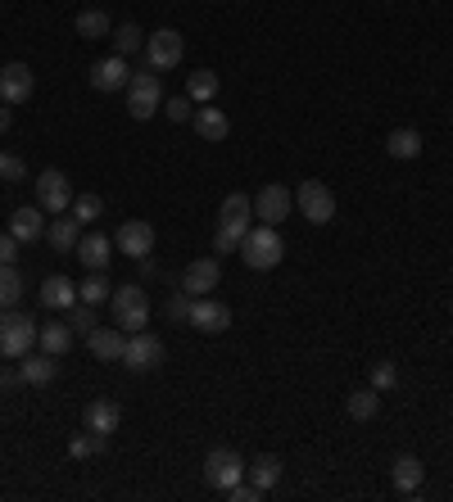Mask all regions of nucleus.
<instances>
[{
	"mask_svg": "<svg viewBox=\"0 0 453 502\" xmlns=\"http://www.w3.org/2000/svg\"><path fill=\"white\" fill-rule=\"evenodd\" d=\"M241 258H245V267H254V272H273V267L286 258V245H281V236H277V226H250L245 231V240H241Z\"/></svg>",
	"mask_w": 453,
	"mask_h": 502,
	"instance_id": "obj_1",
	"label": "nucleus"
},
{
	"mask_svg": "<svg viewBox=\"0 0 453 502\" xmlns=\"http://www.w3.org/2000/svg\"><path fill=\"white\" fill-rule=\"evenodd\" d=\"M109 303H113V317H119V331L136 335L150 326V294L141 285H119L109 294Z\"/></svg>",
	"mask_w": 453,
	"mask_h": 502,
	"instance_id": "obj_2",
	"label": "nucleus"
},
{
	"mask_svg": "<svg viewBox=\"0 0 453 502\" xmlns=\"http://www.w3.org/2000/svg\"><path fill=\"white\" fill-rule=\"evenodd\" d=\"M155 109H164V87H159V72H132L127 82V113L136 123H150L155 118Z\"/></svg>",
	"mask_w": 453,
	"mask_h": 502,
	"instance_id": "obj_3",
	"label": "nucleus"
},
{
	"mask_svg": "<svg viewBox=\"0 0 453 502\" xmlns=\"http://www.w3.org/2000/svg\"><path fill=\"white\" fill-rule=\"evenodd\" d=\"M36 331H42V326H36L27 313H10V308H5V313H0V358L19 362L36 344Z\"/></svg>",
	"mask_w": 453,
	"mask_h": 502,
	"instance_id": "obj_4",
	"label": "nucleus"
},
{
	"mask_svg": "<svg viewBox=\"0 0 453 502\" xmlns=\"http://www.w3.org/2000/svg\"><path fill=\"white\" fill-rule=\"evenodd\" d=\"M295 204H299V217H309L313 226H326L335 217V195L326 190V181H299Z\"/></svg>",
	"mask_w": 453,
	"mask_h": 502,
	"instance_id": "obj_5",
	"label": "nucleus"
},
{
	"mask_svg": "<svg viewBox=\"0 0 453 502\" xmlns=\"http://www.w3.org/2000/svg\"><path fill=\"white\" fill-rule=\"evenodd\" d=\"M204 480L213 484V489H232V484H241L245 480V457L236 453V448H213L209 457H204Z\"/></svg>",
	"mask_w": 453,
	"mask_h": 502,
	"instance_id": "obj_6",
	"label": "nucleus"
},
{
	"mask_svg": "<svg viewBox=\"0 0 453 502\" xmlns=\"http://www.w3.org/2000/svg\"><path fill=\"white\" fill-rule=\"evenodd\" d=\"M159 362H164V344H159V335H150V331L127 335V349H123V367H127V371H155Z\"/></svg>",
	"mask_w": 453,
	"mask_h": 502,
	"instance_id": "obj_7",
	"label": "nucleus"
},
{
	"mask_svg": "<svg viewBox=\"0 0 453 502\" xmlns=\"http://www.w3.org/2000/svg\"><path fill=\"white\" fill-rule=\"evenodd\" d=\"M145 59H150V68H155V72L177 68V64H181V32H177V27H159V32L145 42Z\"/></svg>",
	"mask_w": 453,
	"mask_h": 502,
	"instance_id": "obj_8",
	"label": "nucleus"
},
{
	"mask_svg": "<svg viewBox=\"0 0 453 502\" xmlns=\"http://www.w3.org/2000/svg\"><path fill=\"white\" fill-rule=\"evenodd\" d=\"M191 326L204 331V335H222L232 326V308L218 303L213 294H200V299H191Z\"/></svg>",
	"mask_w": 453,
	"mask_h": 502,
	"instance_id": "obj_9",
	"label": "nucleus"
},
{
	"mask_svg": "<svg viewBox=\"0 0 453 502\" xmlns=\"http://www.w3.org/2000/svg\"><path fill=\"white\" fill-rule=\"evenodd\" d=\"M36 204H42L46 213H64L73 204V186H68V177L59 168L42 172V181H36Z\"/></svg>",
	"mask_w": 453,
	"mask_h": 502,
	"instance_id": "obj_10",
	"label": "nucleus"
},
{
	"mask_svg": "<svg viewBox=\"0 0 453 502\" xmlns=\"http://www.w3.org/2000/svg\"><path fill=\"white\" fill-rule=\"evenodd\" d=\"M290 209H295V195H290L286 186H263L258 195H254V217H263L268 226L286 222V217H290Z\"/></svg>",
	"mask_w": 453,
	"mask_h": 502,
	"instance_id": "obj_11",
	"label": "nucleus"
},
{
	"mask_svg": "<svg viewBox=\"0 0 453 502\" xmlns=\"http://www.w3.org/2000/svg\"><path fill=\"white\" fill-rule=\"evenodd\" d=\"M119 254H127V258H145V254H155V226H150L145 217H132V222H123L119 226Z\"/></svg>",
	"mask_w": 453,
	"mask_h": 502,
	"instance_id": "obj_12",
	"label": "nucleus"
},
{
	"mask_svg": "<svg viewBox=\"0 0 453 502\" xmlns=\"http://www.w3.org/2000/svg\"><path fill=\"white\" fill-rule=\"evenodd\" d=\"M32 87H36V77H32V68L27 64H5L0 68V100L5 104H27L32 100Z\"/></svg>",
	"mask_w": 453,
	"mask_h": 502,
	"instance_id": "obj_13",
	"label": "nucleus"
},
{
	"mask_svg": "<svg viewBox=\"0 0 453 502\" xmlns=\"http://www.w3.org/2000/svg\"><path fill=\"white\" fill-rule=\"evenodd\" d=\"M218 281H222V267H218V258H196V262L181 272V290L191 294V299H200V294L218 290Z\"/></svg>",
	"mask_w": 453,
	"mask_h": 502,
	"instance_id": "obj_14",
	"label": "nucleus"
},
{
	"mask_svg": "<svg viewBox=\"0 0 453 502\" xmlns=\"http://www.w3.org/2000/svg\"><path fill=\"white\" fill-rule=\"evenodd\" d=\"M87 349H91V358H100V362H123L127 331H119V326H96V331L87 335Z\"/></svg>",
	"mask_w": 453,
	"mask_h": 502,
	"instance_id": "obj_15",
	"label": "nucleus"
},
{
	"mask_svg": "<svg viewBox=\"0 0 453 502\" xmlns=\"http://www.w3.org/2000/svg\"><path fill=\"white\" fill-rule=\"evenodd\" d=\"M250 217H254V200H250V195H241V190H232V195L222 200V222H218V226L245 240V231L254 226Z\"/></svg>",
	"mask_w": 453,
	"mask_h": 502,
	"instance_id": "obj_16",
	"label": "nucleus"
},
{
	"mask_svg": "<svg viewBox=\"0 0 453 502\" xmlns=\"http://www.w3.org/2000/svg\"><path fill=\"white\" fill-rule=\"evenodd\" d=\"M127 82H132V72H127L123 55H109V59H100L91 68V87L96 91H127Z\"/></svg>",
	"mask_w": 453,
	"mask_h": 502,
	"instance_id": "obj_17",
	"label": "nucleus"
},
{
	"mask_svg": "<svg viewBox=\"0 0 453 502\" xmlns=\"http://www.w3.org/2000/svg\"><path fill=\"white\" fill-rule=\"evenodd\" d=\"M10 231H14L19 245H36V240L46 236V217H42V209H14V213H10Z\"/></svg>",
	"mask_w": 453,
	"mask_h": 502,
	"instance_id": "obj_18",
	"label": "nucleus"
},
{
	"mask_svg": "<svg viewBox=\"0 0 453 502\" xmlns=\"http://www.w3.org/2000/svg\"><path fill=\"white\" fill-rule=\"evenodd\" d=\"M73 254L82 258V267H87V272H104V267H109V258H113V240H109V236H82Z\"/></svg>",
	"mask_w": 453,
	"mask_h": 502,
	"instance_id": "obj_19",
	"label": "nucleus"
},
{
	"mask_svg": "<svg viewBox=\"0 0 453 502\" xmlns=\"http://www.w3.org/2000/svg\"><path fill=\"white\" fill-rule=\"evenodd\" d=\"M119 421H123V407L113 399H96L87 407V430H96V435H113V430H119Z\"/></svg>",
	"mask_w": 453,
	"mask_h": 502,
	"instance_id": "obj_20",
	"label": "nucleus"
},
{
	"mask_svg": "<svg viewBox=\"0 0 453 502\" xmlns=\"http://www.w3.org/2000/svg\"><path fill=\"white\" fill-rule=\"evenodd\" d=\"M390 475H395V489H399V493H418L422 480H426V467H422L418 457H408V453H403V457H395Z\"/></svg>",
	"mask_w": 453,
	"mask_h": 502,
	"instance_id": "obj_21",
	"label": "nucleus"
},
{
	"mask_svg": "<svg viewBox=\"0 0 453 502\" xmlns=\"http://www.w3.org/2000/svg\"><path fill=\"white\" fill-rule=\"evenodd\" d=\"M281 457H273V453H263V457H254V467H245V475H250V484H258L263 493L268 489H277L281 484Z\"/></svg>",
	"mask_w": 453,
	"mask_h": 502,
	"instance_id": "obj_22",
	"label": "nucleus"
},
{
	"mask_svg": "<svg viewBox=\"0 0 453 502\" xmlns=\"http://www.w3.org/2000/svg\"><path fill=\"white\" fill-rule=\"evenodd\" d=\"M36 339H42V354L64 358V354L73 349V326H68V322H46L42 331H36Z\"/></svg>",
	"mask_w": 453,
	"mask_h": 502,
	"instance_id": "obj_23",
	"label": "nucleus"
},
{
	"mask_svg": "<svg viewBox=\"0 0 453 502\" xmlns=\"http://www.w3.org/2000/svg\"><path fill=\"white\" fill-rule=\"evenodd\" d=\"M46 240H50V249L55 254H73V249H78V217H55L50 226H46Z\"/></svg>",
	"mask_w": 453,
	"mask_h": 502,
	"instance_id": "obj_24",
	"label": "nucleus"
},
{
	"mask_svg": "<svg viewBox=\"0 0 453 502\" xmlns=\"http://www.w3.org/2000/svg\"><path fill=\"white\" fill-rule=\"evenodd\" d=\"M196 132L200 141H226V132H232V123H226V113L222 109H196Z\"/></svg>",
	"mask_w": 453,
	"mask_h": 502,
	"instance_id": "obj_25",
	"label": "nucleus"
},
{
	"mask_svg": "<svg viewBox=\"0 0 453 502\" xmlns=\"http://www.w3.org/2000/svg\"><path fill=\"white\" fill-rule=\"evenodd\" d=\"M42 303L46 308H73L78 303V285H73L68 277H46L42 281Z\"/></svg>",
	"mask_w": 453,
	"mask_h": 502,
	"instance_id": "obj_26",
	"label": "nucleus"
},
{
	"mask_svg": "<svg viewBox=\"0 0 453 502\" xmlns=\"http://www.w3.org/2000/svg\"><path fill=\"white\" fill-rule=\"evenodd\" d=\"M386 149H390V159H418V154H422V136L412 127H395L386 136Z\"/></svg>",
	"mask_w": 453,
	"mask_h": 502,
	"instance_id": "obj_27",
	"label": "nucleus"
},
{
	"mask_svg": "<svg viewBox=\"0 0 453 502\" xmlns=\"http://www.w3.org/2000/svg\"><path fill=\"white\" fill-rule=\"evenodd\" d=\"M19 371H23V384H50L55 380V362H50V354H23L19 358Z\"/></svg>",
	"mask_w": 453,
	"mask_h": 502,
	"instance_id": "obj_28",
	"label": "nucleus"
},
{
	"mask_svg": "<svg viewBox=\"0 0 453 502\" xmlns=\"http://www.w3.org/2000/svg\"><path fill=\"white\" fill-rule=\"evenodd\" d=\"M73 27H78L82 42H100V36H113V23H109V14H104V10H82Z\"/></svg>",
	"mask_w": 453,
	"mask_h": 502,
	"instance_id": "obj_29",
	"label": "nucleus"
},
{
	"mask_svg": "<svg viewBox=\"0 0 453 502\" xmlns=\"http://www.w3.org/2000/svg\"><path fill=\"white\" fill-rule=\"evenodd\" d=\"M19 294H23V277H19V267H14V262H0V313H5V308H14V303H19Z\"/></svg>",
	"mask_w": 453,
	"mask_h": 502,
	"instance_id": "obj_30",
	"label": "nucleus"
},
{
	"mask_svg": "<svg viewBox=\"0 0 453 502\" xmlns=\"http://www.w3.org/2000/svg\"><path fill=\"white\" fill-rule=\"evenodd\" d=\"M186 95L200 100V104H209V100L218 95V72H209V68L191 72V77H186Z\"/></svg>",
	"mask_w": 453,
	"mask_h": 502,
	"instance_id": "obj_31",
	"label": "nucleus"
},
{
	"mask_svg": "<svg viewBox=\"0 0 453 502\" xmlns=\"http://www.w3.org/2000/svg\"><path fill=\"white\" fill-rule=\"evenodd\" d=\"M345 407H349L354 421H372L376 412H381V399H376V390H354V394L345 399Z\"/></svg>",
	"mask_w": 453,
	"mask_h": 502,
	"instance_id": "obj_32",
	"label": "nucleus"
},
{
	"mask_svg": "<svg viewBox=\"0 0 453 502\" xmlns=\"http://www.w3.org/2000/svg\"><path fill=\"white\" fill-rule=\"evenodd\" d=\"M109 294H113V285H109V277H104V272H91V277L78 285V299H82V303H91V308H100Z\"/></svg>",
	"mask_w": 453,
	"mask_h": 502,
	"instance_id": "obj_33",
	"label": "nucleus"
},
{
	"mask_svg": "<svg viewBox=\"0 0 453 502\" xmlns=\"http://www.w3.org/2000/svg\"><path fill=\"white\" fill-rule=\"evenodd\" d=\"M113 46H119V55L127 59V55H136V50L145 46V32H141L136 23H123L119 32H113Z\"/></svg>",
	"mask_w": 453,
	"mask_h": 502,
	"instance_id": "obj_34",
	"label": "nucleus"
},
{
	"mask_svg": "<svg viewBox=\"0 0 453 502\" xmlns=\"http://www.w3.org/2000/svg\"><path fill=\"white\" fill-rule=\"evenodd\" d=\"M104 444H109V435L87 430V435H73V439H68V453H73V457H96V453H104Z\"/></svg>",
	"mask_w": 453,
	"mask_h": 502,
	"instance_id": "obj_35",
	"label": "nucleus"
},
{
	"mask_svg": "<svg viewBox=\"0 0 453 502\" xmlns=\"http://www.w3.org/2000/svg\"><path fill=\"white\" fill-rule=\"evenodd\" d=\"M100 195H73V204H68V213L78 217V226H87V222H96L100 217Z\"/></svg>",
	"mask_w": 453,
	"mask_h": 502,
	"instance_id": "obj_36",
	"label": "nucleus"
},
{
	"mask_svg": "<svg viewBox=\"0 0 453 502\" xmlns=\"http://www.w3.org/2000/svg\"><path fill=\"white\" fill-rule=\"evenodd\" d=\"M68 313H73V317H68L73 335H78V331H82V335H91V331H96V308H91V303H82V299H78V303L68 308Z\"/></svg>",
	"mask_w": 453,
	"mask_h": 502,
	"instance_id": "obj_37",
	"label": "nucleus"
},
{
	"mask_svg": "<svg viewBox=\"0 0 453 502\" xmlns=\"http://www.w3.org/2000/svg\"><path fill=\"white\" fill-rule=\"evenodd\" d=\"M395 384H399V367H395V362H372V390H376V394L395 390Z\"/></svg>",
	"mask_w": 453,
	"mask_h": 502,
	"instance_id": "obj_38",
	"label": "nucleus"
},
{
	"mask_svg": "<svg viewBox=\"0 0 453 502\" xmlns=\"http://www.w3.org/2000/svg\"><path fill=\"white\" fill-rule=\"evenodd\" d=\"M23 177H27V164L19 159V154H0V181L14 186V181H23Z\"/></svg>",
	"mask_w": 453,
	"mask_h": 502,
	"instance_id": "obj_39",
	"label": "nucleus"
},
{
	"mask_svg": "<svg viewBox=\"0 0 453 502\" xmlns=\"http://www.w3.org/2000/svg\"><path fill=\"white\" fill-rule=\"evenodd\" d=\"M168 317H173V322H191V294H186V290H177V294L168 299Z\"/></svg>",
	"mask_w": 453,
	"mask_h": 502,
	"instance_id": "obj_40",
	"label": "nucleus"
},
{
	"mask_svg": "<svg viewBox=\"0 0 453 502\" xmlns=\"http://www.w3.org/2000/svg\"><path fill=\"white\" fill-rule=\"evenodd\" d=\"M164 113H168L173 123H186V118H196V113H191V95H177V100H168V104H164Z\"/></svg>",
	"mask_w": 453,
	"mask_h": 502,
	"instance_id": "obj_41",
	"label": "nucleus"
},
{
	"mask_svg": "<svg viewBox=\"0 0 453 502\" xmlns=\"http://www.w3.org/2000/svg\"><path fill=\"white\" fill-rule=\"evenodd\" d=\"M241 249V236H232V231H222L218 226V236H213V254H236Z\"/></svg>",
	"mask_w": 453,
	"mask_h": 502,
	"instance_id": "obj_42",
	"label": "nucleus"
},
{
	"mask_svg": "<svg viewBox=\"0 0 453 502\" xmlns=\"http://www.w3.org/2000/svg\"><path fill=\"white\" fill-rule=\"evenodd\" d=\"M226 498H232V502H254V498H263V489L258 484H232V489H226Z\"/></svg>",
	"mask_w": 453,
	"mask_h": 502,
	"instance_id": "obj_43",
	"label": "nucleus"
},
{
	"mask_svg": "<svg viewBox=\"0 0 453 502\" xmlns=\"http://www.w3.org/2000/svg\"><path fill=\"white\" fill-rule=\"evenodd\" d=\"M14 254H19L14 231H0V262H14Z\"/></svg>",
	"mask_w": 453,
	"mask_h": 502,
	"instance_id": "obj_44",
	"label": "nucleus"
},
{
	"mask_svg": "<svg viewBox=\"0 0 453 502\" xmlns=\"http://www.w3.org/2000/svg\"><path fill=\"white\" fill-rule=\"evenodd\" d=\"M10 127H14V104L0 100V132H10Z\"/></svg>",
	"mask_w": 453,
	"mask_h": 502,
	"instance_id": "obj_45",
	"label": "nucleus"
},
{
	"mask_svg": "<svg viewBox=\"0 0 453 502\" xmlns=\"http://www.w3.org/2000/svg\"><path fill=\"white\" fill-rule=\"evenodd\" d=\"M14 384H23V371H0V390H14Z\"/></svg>",
	"mask_w": 453,
	"mask_h": 502,
	"instance_id": "obj_46",
	"label": "nucleus"
}]
</instances>
